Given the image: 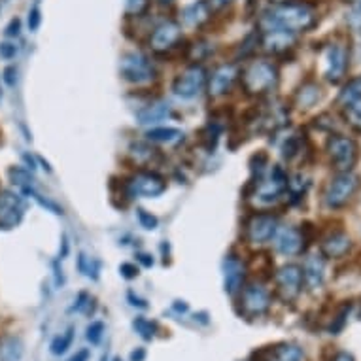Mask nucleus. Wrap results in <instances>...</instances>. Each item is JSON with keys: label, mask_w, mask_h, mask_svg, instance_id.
<instances>
[{"label": "nucleus", "mask_w": 361, "mask_h": 361, "mask_svg": "<svg viewBox=\"0 0 361 361\" xmlns=\"http://www.w3.org/2000/svg\"><path fill=\"white\" fill-rule=\"evenodd\" d=\"M146 360V350L137 348L130 352V361H144Z\"/></svg>", "instance_id": "obj_46"}, {"label": "nucleus", "mask_w": 361, "mask_h": 361, "mask_svg": "<svg viewBox=\"0 0 361 361\" xmlns=\"http://www.w3.org/2000/svg\"><path fill=\"white\" fill-rule=\"evenodd\" d=\"M40 23H42L40 8H38V6L30 8V12H29V29H30V32H36V30H38V27H40Z\"/></svg>", "instance_id": "obj_40"}, {"label": "nucleus", "mask_w": 361, "mask_h": 361, "mask_svg": "<svg viewBox=\"0 0 361 361\" xmlns=\"http://www.w3.org/2000/svg\"><path fill=\"white\" fill-rule=\"evenodd\" d=\"M271 308V293L261 284H250L243 290L240 299V312L246 318H257L263 316Z\"/></svg>", "instance_id": "obj_8"}, {"label": "nucleus", "mask_w": 361, "mask_h": 361, "mask_svg": "<svg viewBox=\"0 0 361 361\" xmlns=\"http://www.w3.org/2000/svg\"><path fill=\"white\" fill-rule=\"evenodd\" d=\"M350 308H352L350 305H346V307L341 308V312L337 314V318H335L331 326H329V331H331V335H338V331H343V327L346 326V318H348Z\"/></svg>", "instance_id": "obj_35"}, {"label": "nucleus", "mask_w": 361, "mask_h": 361, "mask_svg": "<svg viewBox=\"0 0 361 361\" xmlns=\"http://www.w3.org/2000/svg\"><path fill=\"white\" fill-rule=\"evenodd\" d=\"M127 299H129L130 305H133V307H138V308H148V302L144 301V299H140V297H138V295H135V293H133V291H129V293H127Z\"/></svg>", "instance_id": "obj_43"}, {"label": "nucleus", "mask_w": 361, "mask_h": 361, "mask_svg": "<svg viewBox=\"0 0 361 361\" xmlns=\"http://www.w3.org/2000/svg\"><path fill=\"white\" fill-rule=\"evenodd\" d=\"M23 352V341L16 335H6L0 338V361H21Z\"/></svg>", "instance_id": "obj_22"}, {"label": "nucleus", "mask_w": 361, "mask_h": 361, "mask_svg": "<svg viewBox=\"0 0 361 361\" xmlns=\"http://www.w3.org/2000/svg\"><path fill=\"white\" fill-rule=\"evenodd\" d=\"M229 2H231V0H212V2H210V6L219 10V8H224L225 4H229Z\"/></svg>", "instance_id": "obj_50"}, {"label": "nucleus", "mask_w": 361, "mask_h": 361, "mask_svg": "<svg viewBox=\"0 0 361 361\" xmlns=\"http://www.w3.org/2000/svg\"><path fill=\"white\" fill-rule=\"evenodd\" d=\"M137 216H138V221H140V225H142L144 229H148V231H154L155 227H157V224H159L154 214H149L148 210H144V208H138Z\"/></svg>", "instance_id": "obj_36"}, {"label": "nucleus", "mask_w": 361, "mask_h": 361, "mask_svg": "<svg viewBox=\"0 0 361 361\" xmlns=\"http://www.w3.org/2000/svg\"><path fill=\"white\" fill-rule=\"evenodd\" d=\"M182 40V29L176 21H165L159 27H155V30L149 36V46L157 54L169 51L176 46L178 42Z\"/></svg>", "instance_id": "obj_13"}, {"label": "nucleus", "mask_w": 361, "mask_h": 361, "mask_svg": "<svg viewBox=\"0 0 361 361\" xmlns=\"http://www.w3.org/2000/svg\"><path fill=\"white\" fill-rule=\"evenodd\" d=\"M129 190L133 197H159L166 190V182L157 172H137L129 180Z\"/></svg>", "instance_id": "obj_11"}, {"label": "nucleus", "mask_w": 361, "mask_h": 361, "mask_svg": "<svg viewBox=\"0 0 361 361\" xmlns=\"http://www.w3.org/2000/svg\"><path fill=\"white\" fill-rule=\"evenodd\" d=\"M163 2H169V0H163Z\"/></svg>", "instance_id": "obj_53"}, {"label": "nucleus", "mask_w": 361, "mask_h": 361, "mask_svg": "<svg viewBox=\"0 0 361 361\" xmlns=\"http://www.w3.org/2000/svg\"><path fill=\"white\" fill-rule=\"evenodd\" d=\"M352 248V240L346 233L337 231L329 235V237L322 243V252L326 257H343Z\"/></svg>", "instance_id": "obj_20"}, {"label": "nucleus", "mask_w": 361, "mask_h": 361, "mask_svg": "<svg viewBox=\"0 0 361 361\" xmlns=\"http://www.w3.org/2000/svg\"><path fill=\"white\" fill-rule=\"evenodd\" d=\"M276 250L282 255H299L305 250V235L297 227H284L276 231Z\"/></svg>", "instance_id": "obj_16"}, {"label": "nucleus", "mask_w": 361, "mask_h": 361, "mask_svg": "<svg viewBox=\"0 0 361 361\" xmlns=\"http://www.w3.org/2000/svg\"><path fill=\"white\" fill-rule=\"evenodd\" d=\"M119 273H121L123 279L133 280L138 276V267L133 265V263H121V265H119Z\"/></svg>", "instance_id": "obj_41"}, {"label": "nucleus", "mask_w": 361, "mask_h": 361, "mask_svg": "<svg viewBox=\"0 0 361 361\" xmlns=\"http://www.w3.org/2000/svg\"><path fill=\"white\" fill-rule=\"evenodd\" d=\"M185 23L191 25V27H199L201 23H204L208 19V6L204 2H195L191 6L185 8L184 12Z\"/></svg>", "instance_id": "obj_24"}, {"label": "nucleus", "mask_w": 361, "mask_h": 361, "mask_svg": "<svg viewBox=\"0 0 361 361\" xmlns=\"http://www.w3.org/2000/svg\"><path fill=\"white\" fill-rule=\"evenodd\" d=\"M254 357H257V361H307L305 350L293 343H282L261 350V352H255Z\"/></svg>", "instance_id": "obj_15"}, {"label": "nucleus", "mask_w": 361, "mask_h": 361, "mask_svg": "<svg viewBox=\"0 0 361 361\" xmlns=\"http://www.w3.org/2000/svg\"><path fill=\"white\" fill-rule=\"evenodd\" d=\"M138 261H140L144 267L154 265V257H152V255H148V254H138Z\"/></svg>", "instance_id": "obj_48"}, {"label": "nucleus", "mask_w": 361, "mask_h": 361, "mask_svg": "<svg viewBox=\"0 0 361 361\" xmlns=\"http://www.w3.org/2000/svg\"><path fill=\"white\" fill-rule=\"evenodd\" d=\"M4 82H6L8 85H16V82H18V71H16L13 66H10V68L4 71Z\"/></svg>", "instance_id": "obj_42"}, {"label": "nucleus", "mask_w": 361, "mask_h": 361, "mask_svg": "<svg viewBox=\"0 0 361 361\" xmlns=\"http://www.w3.org/2000/svg\"><path fill=\"white\" fill-rule=\"evenodd\" d=\"M155 149L149 148V146H146V144L142 142H135L133 146H130V155L135 157V161L137 163H146V161H149L152 157H154Z\"/></svg>", "instance_id": "obj_31"}, {"label": "nucleus", "mask_w": 361, "mask_h": 361, "mask_svg": "<svg viewBox=\"0 0 361 361\" xmlns=\"http://www.w3.org/2000/svg\"><path fill=\"white\" fill-rule=\"evenodd\" d=\"M295 40L293 32L288 30H267L265 38H263V46L267 51H273V54H280L291 48V44Z\"/></svg>", "instance_id": "obj_21"}, {"label": "nucleus", "mask_w": 361, "mask_h": 361, "mask_svg": "<svg viewBox=\"0 0 361 361\" xmlns=\"http://www.w3.org/2000/svg\"><path fill=\"white\" fill-rule=\"evenodd\" d=\"M302 269L299 265H284L276 273V286L286 302L295 301L302 290Z\"/></svg>", "instance_id": "obj_9"}, {"label": "nucleus", "mask_w": 361, "mask_h": 361, "mask_svg": "<svg viewBox=\"0 0 361 361\" xmlns=\"http://www.w3.org/2000/svg\"><path fill=\"white\" fill-rule=\"evenodd\" d=\"M114 361H121V360H119V357H116V360H114Z\"/></svg>", "instance_id": "obj_52"}, {"label": "nucleus", "mask_w": 361, "mask_h": 361, "mask_svg": "<svg viewBox=\"0 0 361 361\" xmlns=\"http://www.w3.org/2000/svg\"><path fill=\"white\" fill-rule=\"evenodd\" d=\"M361 99V78H355L352 82L346 85V87L341 91V95H338V102L344 104V106H348L350 102L357 101Z\"/></svg>", "instance_id": "obj_27"}, {"label": "nucleus", "mask_w": 361, "mask_h": 361, "mask_svg": "<svg viewBox=\"0 0 361 361\" xmlns=\"http://www.w3.org/2000/svg\"><path fill=\"white\" fill-rule=\"evenodd\" d=\"M244 276H246V267L237 255H227L224 259V286L229 295H237L243 291Z\"/></svg>", "instance_id": "obj_14"}, {"label": "nucleus", "mask_w": 361, "mask_h": 361, "mask_svg": "<svg viewBox=\"0 0 361 361\" xmlns=\"http://www.w3.org/2000/svg\"><path fill=\"white\" fill-rule=\"evenodd\" d=\"M171 114V108L165 102H159V104H152V106H146L144 110L137 114L138 123L149 125V123H157V121H163Z\"/></svg>", "instance_id": "obj_23"}, {"label": "nucleus", "mask_w": 361, "mask_h": 361, "mask_svg": "<svg viewBox=\"0 0 361 361\" xmlns=\"http://www.w3.org/2000/svg\"><path fill=\"white\" fill-rule=\"evenodd\" d=\"M324 276H326V263L322 255H310L305 261L302 267V280L307 284L308 290H318L324 284Z\"/></svg>", "instance_id": "obj_19"}, {"label": "nucleus", "mask_w": 361, "mask_h": 361, "mask_svg": "<svg viewBox=\"0 0 361 361\" xmlns=\"http://www.w3.org/2000/svg\"><path fill=\"white\" fill-rule=\"evenodd\" d=\"M148 140L152 142H176L180 138L184 137L182 130L172 129V127H157V129L148 130Z\"/></svg>", "instance_id": "obj_25"}, {"label": "nucleus", "mask_w": 361, "mask_h": 361, "mask_svg": "<svg viewBox=\"0 0 361 361\" xmlns=\"http://www.w3.org/2000/svg\"><path fill=\"white\" fill-rule=\"evenodd\" d=\"M25 202L13 191H0V229H13L23 219Z\"/></svg>", "instance_id": "obj_10"}, {"label": "nucleus", "mask_w": 361, "mask_h": 361, "mask_svg": "<svg viewBox=\"0 0 361 361\" xmlns=\"http://www.w3.org/2000/svg\"><path fill=\"white\" fill-rule=\"evenodd\" d=\"M288 185H290V182H288V174L284 172V169L279 165H274L273 169H271V172H269V176H267L265 182H261V184L257 185V193H255V197L263 202H274L286 190H288Z\"/></svg>", "instance_id": "obj_12"}, {"label": "nucleus", "mask_w": 361, "mask_h": 361, "mask_svg": "<svg viewBox=\"0 0 361 361\" xmlns=\"http://www.w3.org/2000/svg\"><path fill=\"white\" fill-rule=\"evenodd\" d=\"M149 0H127V13L130 16H140L148 8Z\"/></svg>", "instance_id": "obj_37"}, {"label": "nucleus", "mask_w": 361, "mask_h": 361, "mask_svg": "<svg viewBox=\"0 0 361 361\" xmlns=\"http://www.w3.org/2000/svg\"><path fill=\"white\" fill-rule=\"evenodd\" d=\"M133 327H135V331H137L144 341H152V338L155 337V329H157V326H155L154 322L146 320V318H137V320L133 322Z\"/></svg>", "instance_id": "obj_30"}, {"label": "nucleus", "mask_w": 361, "mask_h": 361, "mask_svg": "<svg viewBox=\"0 0 361 361\" xmlns=\"http://www.w3.org/2000/svg\"><path fill=\"white\" fill-rule=\"evenodd\" d=\"M89 350L83 348V350H78L76 355H72L71 361H89Z\"/></svg>", "instance_id": "obj_45"}, {"label": "nucleus", "mask_w": 361, "mask_h": 361, "mask_svg": "<svg viewBox=\"0 0 361 361\" xmlns=\"http://www.w3.org/2000/svg\"><path fill=\"white\" fill-rule=\"evenodd\" d=\"M320 99V87L316 83H307L302 85L301 91L297 93V102L301 108H310L314 106L316 102Z\"/></svg>", "instance_id": "obj_26"}, {"label": "nucleus", "mask_w": 361, "mask_h": 361, "mask_svg": "<svg viewBox=\"0 0 361 361\" xmlns=\"http://www.w3.org/2000/svg\"><path fill=\"white\" fill-rule=\"evenodd\" d=\"M346 49L343 46H331L327 49V71L326 76L331 83H338L343 80L344 72H346Z\"/></svg>", "instance_id": "obj_18"}, {"label": "nucleus", "mask_w": 361, "mask_h": 361, "mask_svg": "<svg viewBox=\"0 0 361 361\" xmlns=\"http://www.w3.org/2000/svg\"><path fill=\"white\" fill-rule=\"evenodd\" d=\"M99 267H101L99 261L91 259L85 254H80V257H78V269H80V273H83L89 279H99Z\"/></svg>", "instance_id": "obj_29"}, {"label": "nucleus", "mask_w": 361, "mask_h": 361, "mask_svg": "<svg viewBox=\"0 0 361 361\" xmlns=\"http://www.w3.org/2000/svg\"><path fill=\"white\" fill-rule=\"evenodd\" d=\"M299 152V138L291 137L288 142L284 144V148H282V155H284V159H293Z\"/></svg>", "instance_id": "obj_38"}, {"label": "nucleus", "mask_w": 361, "mask_h": 361, "mask_svg": "<svg viewBox=\"0 0 361 361\" xmlns=\"http://www.w3.org/2000/svg\"><path fill=\"white\" fill-rule=\"evenodd\" d=\"M102 335H104V324L102 322H91L87 326V341L91 344H99L102 341Z\"/></svg>", "instance_id": "obj_34"}, {"label": "nucleus", "mask_w": 361, "mask_h": 361, "mask_svg": "<svg viewBox=\"0 0 361 361\" xmlns=\"http://www.w3.org/2000/svg\"><path fill=\"white\" fill-rule=\"evenodd\" d=\"M327 152H329L333 166L338 172H350L360 159V148H357L355 140L348 137H341V135L329 138Z\"/></svg>", "instance_id": "obj_3"}, {"label": "nucleus", "mask_w": 361, "mask_h": 361, "mask_svg": "<svg viewBox=\"0 0 361 361\" xmlns=\"http://www.w3.org/2000/svg\"><path fill=\"white\" fill-rule=\"evenodd\" d=\"M174 310H178V312H188V302L176 301L174 302Z\"/></svg>", "instance_id": "obj_49"}, {"label": "nucleus", "mask_w": 361, "mask_h": 361, "mask_svg": "<svg viewBox=\"0 0 361 361\" xmlns=\"http://www.w3.org/2000/svg\"><path fill=\"white\" fill-rule=\"evenodd\" d=\"M204 85H207V71H204L202 66L193 65L174 80V83H172V91H174L180 99L190 101V99H195V97L201 93L202 89H204Z\"/></svg>", "instance_id": "obj_6"}, {"label": "nucleus", "mask_w": 361, "mask_h": 361, "mask_svg": "<svg viewBox=\"0 0 361 361\" xmlns=\"http://www.w3.org/2000/svg\"><path fill=\"white\" fill-rule=\"evenodd\" d=\"M10 178L12 182L21 190H27V188H32V176H30L29 171H21V169H12L10 171Z\"/></svg>", "instance_id": "obj_33"}, {"label": "nucleus", "mask_w": 361, "mask_h": 361, "mask_svg": "<svg viewBox=\"0 0 361 361\" xmlns=\"http://www.w3.org/2000/svg\"><path fill=\"white\" fill-rule=\"evenodd\" d=\"M119 72H121L123 80L130 83H137V85L152 82L155 78L154 66L142 54L123 55L121 63H119Z\"/></svg>", "instance_id": "obj_5"}, {"label": "nucleus", "mask_w": 361, "mask_h": 361, "mask_svg": "<svg viewBox=\"0 0 361 361\" xmlns=\"http://www.w3.org/2000/svg\"><path fill=\"white\" fill-rule=\"evenodd\" d=\"M238 71L235 65H221L212 72V76L208 80V93L212 97H221L229 93L233 83L237 80Z\"/></svg>", "instance_id": "obj_17"}, {"label": "nucleus", "mask_w": 361, "mask_h": 361, "mask_svg": "<svg viewBox=\"0 0 361 361\" xmlns=\"http://www.w3.org/2000/svg\"><path fill=\"white\" fill-rule=\"evenodd\" d=\"M18 55V46L16 44H12V42H2L0 44V57L2 59H13Z\"/></svg>", "instance_id": "obj_39"}, {"label": "nucleus", "mask_w": 361, "mask_h": 361, "mask_svg": "<svg viewBox=\"0 0 361 361\" xmlns=\"http://www.w3.org/2000/svg\"><path fill=\"white\" fill-rule=\"evenodd\" d=\"M19 27H21V23H19V19H12V23L8 25L6 35L8 36H18L19 35Z\"/></svg>", "instance_id": "obj_44"}, {"label": "nucleus", "mask_w": 361, "mask_h": 361, "mask_svg": "<svg viewBox=\"0 0 361 361\" xmlns=\"http://www.w3.org/2000/svg\"><path fill=\"white\" fill-rule=\"evenodd\" d=\"M279 231V218L273 214H254L246 224V240L254 246L267 244Z\"/></svg>", "instance_id": "obj_7"}, {"label": "nucleus", "mask_w": 361, "mask_h": 361, "mask_svg": "<svg viewBox=\"0 0 361 361\" xmlns=\"http://www.w3.org/2000/svg\"><path fill=\"white\" fill-rule=\"evenodd\" d=\"M72 341H74V329L68 327L65 333H61L59 337L54 338V343H51V346H49V348H51V354L63 355L66 350L72 346Z\"/></svg>", "instance_id": "obj_28"}, {"label": "nucleus", "mask_w": 361, "mask_h": 361, "mask_svg": "<svg viewBox=\"0 0 361 361\" xmlns=\"http://www.w3.org/2000/svg\"><path fill=\"white\" fill-rule=\"evenodd\" d=\"M350 2H361V0H350Z\"/></svg>", "instance_id": "obj_51"}, {"label": "nucleus", "mask_w": 361, "mask_h": 361, "mask_svg": "<svg viewBox=\"0 0 361 361\" xmlns=\"http://www.w3.org/2000/svg\"><path fill=\"white\" fill-rule=\"evenodd\" d=\"M360 188V178L352 174V172H341L338 176L331 180V184L327 185L326 201L327 208H341L354 197V193Z\"/></svg>", "instance_id": "obj_4"}, {"label": "nucleus", "mask_w": 361, "mask_h": 361, "mask_svg": "<svg viewBox=\"0 0 361 361\" xmlns=\"http://www.w3.org/2000/svg\"><path fill=\"white\" fill-rule=\"evenodd\" d=\"M316 23V13L312 6L305 2H284L273 8L261 19V29L265 30H288V32H305Z\"/></svg>", "instance_id": "obj_1"}, {"label": "nucleus", "mask_w": 361, "mask_h": 361, "mask_svg": "<svg viewBox=\"0 0 361 361\" xmlns=\"http://www.w3.org/2000/svg\"><path fill=\"white\" fill-rule=\"evenodd\" d=\"M346 119H348V123L354 129L361 130V99L350 102L348 106H346Z\"/></svg>", "instance_id": "obj_32"}, {"label": "nucleus", "mask_w": 361, "mask_h": 361, "mask_svg": "<svg viewBox=\"0 0 361 361\" xmlns=\"http://www.w3.org/2000/svg\"><path fill=\"white\" fill-rule=\"evenodd\" d=\"M276 85H279V68L265 59L254 61L243 74V87L248 95H267L276 89Z\"/></svg>", "instance_id": "obj_2"}, {"label": "nucleus", "mask_w": 361, "mask_h": 361, "mask_svg": "<svg viewBox=\"0 0 361 361\" xmlns=\"http://www.w3.org/2000/svg\"><path fill=\"white\" fill-rule=\"evenodd\" d=\"M331 361H355L354 355L350 354V352H337V354L333 355Z\"/></svg>", "instance_id": "obj_47"}]
</instances>
